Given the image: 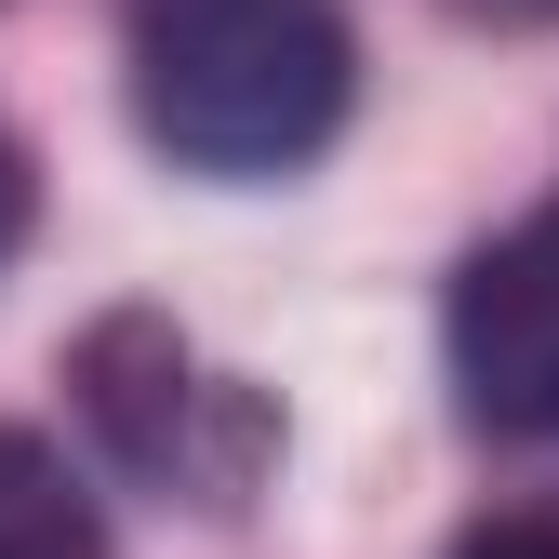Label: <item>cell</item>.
Instances as JSON below:
<instances>
[{"mask_svg": "<svg viewBox=\"0 0 559 559\" xmlns=\"http://www.w3.org/2000/svg\"><path fill=\"white\" fill-rule=\"evenodd\" d=\"M133 133L200 187L307 174L360 107V40L333 0H133L120 14Z\"/></svg>", "mask_w": 559, "mask_h": 559, "instance_id": "obj_1", "label": "cell"}, {"mask_svg": "<svg viewBox=\"0 0 559 559\" xmlns=\"http://www.w3.org/2000/svg\"><path fill=\"white\" fill-rule=\"evenodd\" d=\"M67 386H81L94 440H107L133 479L187 493V507H240L253 479L280 466V400L240 386V373H214V360H200L174 320H147V307L94 320L81 360H67Z\"/></svg>", "mask_w": 559, "mask_h": 559, "instance_id": "obj_2", "label": "cell"}, {"mask_svg": "<svg viewBox=\"0 0 559 559\" xmlns=\"http://www.w3.org/2000/svg\"><path fill=\"white\" fill-rule=\"evenodd\" d=\"M440 333H453L466 427H493V440H559V200L466 253Z\"/></svg>", "mask_w": 559, "mask_h": 559, "instance_id": "obj_3", "label": "cell"}, {"mask_svg": "<svg viewBox=\"0 0 559 559\" xmlns=\"http://www.w3.org/2000/svg\"><path fill=\"white\" fill-rule=\"evenodd\" d=\"M0 559H107L94 493H81L67 453H40L27 427H0Z\"/></svg>", "mask_w": 559, "mask_h": 559, "instance_id": "obj_4", "label": "cell"}, {"mask_svg": "<svg viewBox=\"0 0 559 559\" xmlns=\"http://www.w3.org/2000/svg\"><path fill=\"white\" fill-rule=\"evenodd\" d=\"M453 559H559V520L546 507H507V520H466Z\"/></svg>", "mask_w": 559, "mask_h": 559, "instance_id": "obj_5", "label": "cell"}, {"mask_svg": "<svg viewBox=\"0 0 559 559\" xmlns=\"http://www.w3.org/2000/svg\"><path fill=\"white\" fill-rule=\"evenodd\" d=\"M27 200H40V187H27V147H14V133H0V253L27 240Z\"/></svg>", "mask_w": 559, "mask_h": 559, "instance_id": "obj_6", "label": "cell"}, {"mask_svg": "<svg viewBox=\"0 0 559 559\" xmlns=\"http://www.w3.org/2000/svg\"><path fill=\"white\" fill-rule=\"evenodd\" d=\"M453 14H479V27H546L559 0H453Z\"/></svg>", "mask_w": 559, "mask_h": 559, "instance_id": "obj_7", "label": "cell"}]
</instances>
